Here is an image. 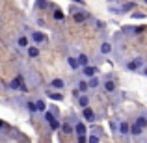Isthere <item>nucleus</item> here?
Here are the masks:
<instances>
[{
	"label": "nucleus",
	"mask_w": 147,
	"mask_h": 143,
	"mask_svg": "<svg viewBox=\"0 0 147 143\" xmlns=\"http://www.w3.org/2000/svg\"><path fill=\"white\" fill-rule=\"evenodd\" d=\"M73 11V19H75V22L76 24H82V22H86L88 21V11H84V9H71Z\"/></svg>",
	"instance_id": "f257e3e1"
},
{
	"label": "nucleus",
	"mask_w": 147,
	"mask_h": 143,
	"mask_svg": "<svg viewBox=\"0 0 147 143\" xmlns=\"http://www.w3.org/2000/svg\"><path fill=\"white\" fill-rule=\"evenodd\" d=\"M142 65H144V60L142 58H134V60H130L127 63V71H140Z\"/></svg>",
	"instance_id": "f03ea898"
},
{
	"label": "nucleus",
	"mask_w": 147,
	"mask_h": 143,
	"mask_svg": "<svg viewBox=\"0 0 147 143\" xmlns=\"http://www.w3.org/2000/svg\"><path fill=\"white\" fill-rule=\"evenodd\" d=\"M82 117H84V121H86V123H93L95 121V111L93 110H91V108L90 106H86V108H82Z\"/></svg>",
	"instance_id": "7ed1b4c3"
},
{
	"label": "nucleus",
	"mask_w": 147,
	"mask_h": 143,
	"mask_svg": "<svg viewBox=\"0 0 147 143\" xmlns=\"http://www.w3.org/2000/svg\"><path fill=\"white\" fill-rule=\"evenodd\" d=\"M30 41H34L36 45H41L43 41H47V36L41 32H32V36H30Z\"/></svg>",
	"instance_id": "20e7f679"
},
{
	"label": "nucleus",
	"mask_w": 147,
	"mask_h": 143,
	"mask_svg": "<svg viewBox=\"0 0 147 143\" xmlns=\"http://www.w3.org/2000/svg\"><path fill=\"white\" fill-rule=\"evenodd\" d=\"M97 71H99V69L95 67V65H90V63H88V65H84V67H82V73H84V76H86V78H90V76L97 75Z\"/></svg>",
	"instance_id": "39448f33"
},
{
	"label": "nucleus",
	"mask_w": 147,
	"mask_h": 143,
	"mask_svg": "<svg viewBox=\"0 0 147 143\" xmlns=\"http://www.w3.org/2000/svg\"><path fill=\"white\" fill-rule=\"evenodd\" d=\"M73 130H75V132L78 134V136H86V134H88V126L84 125L82 121H78V123H76V125L73 126Z\"/></svg>",
	"instance_id": "423d86ee"
},
{
	"label": "nucleus",
	"mask_w": 147,
	"mask_h": 143,
	"mask_svg": "<svg viewBox=\"0 0 147 143\" xmlns=\"http://www.w3.org/2000/svg\"><path fill=\"white\" fill-rule=\"evenodd\" d=\"M142 132H144V128H142L138 123H132V125H130V128H129V134H130V136L138 138V136H142Z\"/></svg>",
	"instance_id": "0eeeda50"
},
{
	"label": "nucleus",
	"mask_w": 147,
	"mask_h": 143,
	"mask_svg": "<svg viewBox=\"0 0 147 143\" xmlns=\"http://www.w3.org/2000/svg\"><path fill=\"white\" fill-rule=\"evenodd\" d=\"M30 45V37L28 36H19L17 37V47L19 48H26Z\"/></svg>",
	"instance_id": "6e6552de"
},
{
	"label": "nucleus",
	"mask_w": 147,
	"mask_h": 143,
	"mask_svg": "<svg viewBox=\"0 0 147 143\" xmlns=\"http://www.w3.org/2000/svg\"><path fill=\"white\" fill-rule=\"evenodd\" d=\"M102 87H104V89L108 91V93H114V91H115V87H117V86H115V82H114L112 78H108V80H104Z\"/></svg>",
	"instance_id": "1a4fd4ad"
},
{
	"label": "nucleus",
	"mask_w": 147,
	"mask_h": 143,
	"mask_svg": "<svg viewBox=\"0 0 147 143\" xmlns=\"http://www.w3.org/2000/svg\"><path fill=\"white\" fill-rule=\"evenodd\" d=\"M50 86H52V87H54L56 91H61V89L65 87V82H63L61 78H54L52 82H50Z\"/></svg>",
	"instance_id": "9d476101"
},
{
	"label": "nucleus",
	"mask_w": 147,
	"mask_h": 143,
	"mask_svg": "<svg viewBox=\"0 0 147 143\" xmlns=\"http://www.w3.org/2000/svg\"><path fill=\"white\" fill-rule=\"evenodd\" d=\"M26 54H28L30 58H37L39 56V48H37L36 45H28V47H26Z\"/></svg>",
	"instance_id": "9b49d317"
},
{
	"label": "nucleus",
	"mask_w": 147,
	"mask_h": 143,
	"mask_svg": "<svg viewBox=\"0 0 147 143\" xmlns=\"http://www.w3.org/2000/svg\"><path fill=\"white\" fill-rule=\"evenodd\" d=\"M67 65L71 67V71H78V69H80V65H78V61H76L75 56H69L67 58Z\"/></svg>",
	"instance_id": "f8f14e48"
},
{
	"label": "nucleus",
	"mask_w": 147,
	"mask_h": 143,
	"mask_svg": "<svg viewBox=\"0 0 147 143\" xmlns=\"http://www.w3.org/2000/svg\"><path fill=\"white\" fill-rule=\"evenodd\" d=\"M21 84H22V78H21V76H17V78H13V80L9 82V89H13V91H19Z\"/></svg>",
	"instance_id": "ddd939ff"
},
{
	"label": "nucleus",
	"mask_w": 147,
	"mask_h": 143,
	"mask_svg": "<svg viewBox=\"0 0 147 143\" xmlns=\"http://www.w3.org/2000/svg\"><path fill=\"white\" fill-rule=\"evenodd\" d=\"M119 134H123V136H129V128H130V125L127 121H123V123H119Z\"/></svg>",
	"instance_id": "4468645a"
},
{
	"label": "nucleus",
	"mask_w": 147,
	"mask_h": 143,
	"mask_svg": "<svg viewBox=\"0 0 147 143\" xmlns=\"http://www.w3.org/2000/svg\"><path fill=\"white\" fill-rule=\"evenodd\" d=\"M78 104H80V108H86V106H90V97H88L86 93H82L78 97Z\"/></svg>",
	"instance_id": "2eb2a0df"
},
{
	"label": "nucleus",
	"mask_w": 147,
	"mask_h": 143,
	"mask_svg": "<svg viewBox=\"0 0 147 143\" xmlns=\"http://www.w3.org/2000/svg\"><path fill=\"white\" fill-rule=\"evenodd\" d=\"M76 61H78V65H80V67H84V65H88V63H90V58H88L86 54H78V56H76Z\"/></svg>",
	"instance_id": "dca6fc26"
},
{
	"label": "nucleus",
	"mask_w": 147,
	"mask_h": 143,
	"mask_svg": "<svg viewBox=\"0 0 147 143\" xmlns=\"http://www.w3.org/2000/svg\"><path fill=\"white\" fill-rule=\"evenodd\" d=\"M88 86H90L91 89L99 87V78H97V75H93V76H90V78H88Z\"/></svg>",
	"instance_id": "f3484780"
},
{
	"label": "nucleus",
	"mask_w": 147,
	"mask_h": 143,
	"mask_svg": "<svg viewBox=\"0 0 147 143\" xmlns=\"http://www.w3.org/2000/svg\"><path fill=\"white\" fill-rule=\"evenodd\" d=\"M76 86H78V93H86V91L90 89V86H88V80H80Z\"/></svg>",
	"instance_id": "a211bd4d"
},
{
	"label": "nucleus",
	"mask_w": 147,
	"mask_h": 143,
	"mask_svg": "<svg viewBox=\"0 0 147 143\" xmlns=\"http://www.w3.org/2000/svg\"><path fill=\"white\" fill-rule=\"evenodd\" d=\"M47 110V104H45V100H36V111H39V113H43V111Z\"/></svg>",
	"instance_id": "6ab92c4d"
},
{
	"label": "nucleus",
	"mask_w": 147,
	"mask_h": 143,
	"mask_svg": "<svg viewBox=\"0 0 147 143\" xmlns=\"http://www.w3.org/2000/svg\"><path fill=\"white\" fill-rule=\"evenodd\" d=\"M60 130L63 134H73L75 130H73V126H71V123H63V125H60Z\"/></svg>",
	"instance_id": "aec40b11"
},
{
	"label": "nucleus",
	"mask_w": 147,
	"mask_h": 143,
	"mask_svg": "<svg viewBox=\"0 0 147 143\" xmlns=\"http://www.w3.org/2000/svg\"><path fill=\"white\" fill-rule=\"evenodd\" d=\"M60 125H61V123L58 121V117H52V119L49 121V126H50V130H60Z\"/></svg>",
	"instance_id": "412c9836"
},
{
	"label": "nucleus",
	"mask_w": 147,
	"mask_h": 143,
	"mask_svg": "<svg viewBox=\"0 0 147 143\" xmlns=\"http://www.w3.org/2000/svg\"><path fill=\"white\" fill-rule=\"evenodd\" d=\"M112 52V45L108 43V41H104L102 45H100V54H110Z\"/></svg>",
	"instance_id": "4be33fe9"
},
{
	"label": "nucleus",
	"mask_w": 147,
	"mask_h": 143,
	"mask_svg": "<svg viewBox=\"0 0 147 143\" xmlns=\"http://www.w3.org/2000/svg\"><path fill=\"white\" fill-rule=\"evenodd\" d=\"M136 123H138V125H140L144 130L147 128V117H145V115H138V117H136Z\"/></svg>",
	"instance_id": "5701e85b"
},
{
	"label": "nucleus",
	"mask_w": 147,
	"mask_h": 143,
	"mask_svg": "<svg viewBox=\"0 0 147 143\" xmlns=\"http://www.w3.org/2000/svg\"><path fill=\"white\" fill-rule=\"evenodd\" d=\"M132 7H134V4H132V2H127V4H123V6L119 7V9H121V13H129V11L132 9Z\"/></svg>",
	"instance_id": "b1692460"
},
{
	"label": "nucleus",
	"mask_w": 147,
	"mask_h": 143,
	"mask_svg": "<svg viewBox=\"0 0 147 143\" xmlns=\"http://www.w3.org/2000/svg\"><path fill=\"white\" fill-rule=\"evenodd\" d=\"M49 97L52 100H63V95H61V93H49Z\"/></svg>",
	"instance_id": "393cba45"
},
{
	"label": "nucleus",
	"mask_w": 147,
	"mask_h": 143,
	"mask_svg": "<svg viewBox=\"0 0 147 143\" xmlns=\"http://www.w3.org/2000/svg\"><path fill=\"white\" fill-rule=\"evenodd\" d=\"M54 19H56V21H63V13H61L60 9H56L54 11Z\"/></svg>",
	"instance_id": "a878e982"
},
{
	"label": "nucleus",
	"mask_w": 147,
	"mask_h": 143,
	"mask_svg": "<svg viewBox=\"0 0 147 143\" xmlns=\"http://www.w3.org/2000/svg\"><path fill=\"white\" fill-rule=\"evenodd\" d=\"M86 141H90V143H99L100 138H99V136H90V138H86Z\"/></svg>",
	"instance_id": "bb28decb"
},
{
	"label": "nucleus",
	"mask_w": 147,
	"mask_h": 143,
	"mask_svg": "<svg viewBox=\"0 0 147 143\" xmlns=\"http://www.w3.org/2000/svg\"><path fill=\"white\" fill-rule=\"evenodd\" d=\"M26 106H28V111H30V113H36V104H34V102H28Z\"/></svg>",
	"instance_id": "cd10ccee"
},
{
	"label": "nucleus",
	"mask_w": 147,
	"mask_h": 143,
	"mask_svg": "<svg viewBox=\"0 0 147 143\" xmlns=\"http://www.w3.org/2000/svg\"><path fill=\"white\" fill-rule=\"evenodd\" d=\"M144 30H145V26H138V28H132V32L134 34H142Z\"/></svg>",
	"instance_id": "c85d7f7f"
},
{
	"label": "nucleus",
	"mask_w": 147,
	"mask_h": 143,
	"mask_svg": "<svg viewBox=\"0 0 147 143\" xmlns=\"http://www.w3.org/2000/svg\"><path fill=\"white\" fill-rule=\"evenodd\" d=\"M132 19H145L144 13H132Z\"/></svg>",
	"instance_id": "c756f323"
},
{
	"label": "nucleus",
	"mask_w": 147,
	"mask_h": 143,
	"mask_svg": "<svg viewBox=\"0 0 147 143\" xmlns=\"http://www.w3.org/2000/svg\"><path fill=\"white\" fill-rule=\"evenodd\" d=\"M140 73H142V75H144V76H147V65H145V67H144V65H142V69H140Z\"/></svg>",
	"instance_id": "7c9ffc66"
},
{
	"label": "nucleus",
	"mask_w": 147,
	"mask_h": 143,
	"mask_svg": "<svg viewBox=\"0 0 147 143\" xmlns=\"http://www.w3.org/2000/svg\"><path fill=\"white\" fill-rule=\"evenodd\" d=\"M95 26H97V28H104V22L102 21H97V22H95Z\"/></svg>",
	"instance_id": "2f4dec72"
},
{
	"label": "nucleus",
	"mask_w": 147,
	"mask_h": 143,
	"mask_svg": "<svg viewBox=\"0 0 147 143\" xmlns=\"http://www.w3.org/2000/svg\"><path fill=\"white\" fill-rule=\"evenodd\" d=\"M37 4H39V7H45V6H47V2H45V0H39Z\"/></svg>",
	"instance_id": "473e14b6"
},
{
	"label": "nucleus",
	"mask_w": 147,
	"mask_h": 143,
	"mask_svg": "<svg viewBox=\"0 0 147 143\" xmlns=\"http://www.w3.org/2000/svg\"><path fill=\"white\" fill-rule=\"evenodd\" d=\"M78 141L80 143H86V136H78Z\"/></svg>",
	"instance_id": "72a5a7b5"
},
{
	"label": "nucleus",
	"mask_w": 147,
	"mask_h": 143,
	"mask_svg": "<svg viewBox=\"0 0 147 143\" xmlns=\"http://www.w3.org/2000/svg\"><path fill=\"white\" fill-rule=\"evenodd\" d=\"M73 2H76V4H84V0H73Z\"/></svg>",
	"instance_id": "f704fd0d"
},
{
	"label": "nucleus",
	"mask_w": 147,
	"mask_h": 143,
	"mask_svg": "<svg viewBox=\"0 0 147 143\" xmlns=\"http://www.w3.org/2000/svg\"><path fill=\"white\" fill-rule=\"evenodd\" d=\"M2 126H4V125H2V121H0V128H2Z\"/></svg>",
	"instance_id": "c9c22d12"
},
{
	"label": "nucleus",
	"mask_w": 147,
	"mask_h": 143,
	"mask_svg": "<svg viewBox=\"0 0 147 143\" xmlns=\"http://www.w3.org/2000/svg\"><path fill=\"white\" fill-rule=\"evenodd\" d=\"M144 2H145V4H147V0H144Z\"/></svg>",
	"instance_id": "e433bc0d"
}]
</instances>
